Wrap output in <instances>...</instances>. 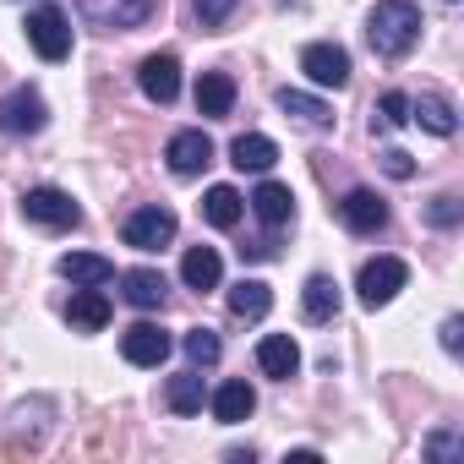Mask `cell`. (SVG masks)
Segmentation results:
<instances>
[{
	"label": "cell",
	"mask_w": 464,
	"mask_h": 464,
	"mask_svg": "<svg viewBox=\"0 0 464 464\" xmlns=\"http://www.w3.org/2000/svg\"><path fill=\"white\" fill-rule=\"evenodd\" d=\"M459 334H464V323L448 317V323H442V350H448V355H459Z\"/></svg>",
	"instance_id": "d6a6232c"
},
{
	"label": "cell",
	"mask_w": 464,
	"mask_h": 464,
	"mask_svg": "<svg viewBox=\"0 0 464 464\" xmlns=\"http://www.w3.org/2000/svg\"><path fill=\"white\" fill-rule=\"evenodd\" d=\"M410 121H420L431 137H453V131H459V110H453V99H442V93L410 99Z\"/></svg>",
	"instance_id": "d6986e66"
},
{
	"label": "cell",
	"mask_w": 464,
	"mask_h": 464,
	"mask_svg": "<svg viewBox=\"0 0 464 464\" xmlns=\"http://www.w3.org/2000/svg\"><path fill=\"white\" fill-rule=\"evenodd\" d=\"M459 218H464V202H459L453 191H442V197L426 202V224H431V229H453Z\"/></svg>",
	"instance_id": "f1b7e54d"
},
{
	"label": "cell",
	"mask_w": 464,
	"mask_h": 464,
	"mask_svg": "<svg viewBox=\"0 0 464 464\" xmlns=\"http://www.w3.org/2000/svg\"><path fill=\"white\" fill-rule=\"evenodd\" d=\"M410 285V263L404 257H372V263H361V279H355V290H361V306H388L399 290Z\"/></svg>",
	"instance_id": "3957f363"
},
{
	"label": "cell",
	"mask_w": 464,
	"mask_h": 464,
	"mask_svg": "<svg viewBox=\"0 0 464 464\" xmlns=\"http://www.w3.org/2000/svg\"><path fill=\"white\" fill-rule=\"evenodd\" d=\"M61 279H72L77 290H104L115 279V263L99 257V252H66L61 257Z\"/></svg>",
	"instance_id": "5bb4252c"
},
{
	"label": "cell",
	"mask_w": 464,
	"mask_h": 464,
	"mask_svg": "<svg viewBox=\"0 0 464 464\" xmlns=\"http://www.w3.org/2000/svg\"><path fill=\"white\" fill-rule=\"evenodd\" d=\"M279 110H285L290 121L312 126V131H328V126H334V110H328L317 93H301V88H279Z\"/></svg>",
	"instance_id": "ffe728a7"
},
{
	"label": "cell",
	"mask_w": 464,
	"mask_h": 464,
	"mask_svg": "<svg viewBox=\"0 0 464 464\" xmlns=\"http://www.w3.org/2000/svg\"><path fill=\"white\" fill-rule=\"evenodd\" d=\"M339 218H344V229H355V236H377V229L388 224V202L377 191L355 186V191L339 197Z\"/></svg>",
	"instance_id": "ba28073f"
},
{
	"label": "cell",
	"mask_w": 464,
	"mask_h": 464,
	"mask_svg": "<svg viewBox=\"0 0 464 464\" xmlns=\"http://www.w3.org/2000/svg\"><path fill=\"white\" fill-rule=\"evenodd\" d=\"M180 344H186V361H191V366H213V361L224 355V344H218V334H213V328H191Z\"/></svg>",
	"instance_id": "4316f807"
},
{
	"label": "cell",
	"mask_w": 464,
	"mask_h": 464,
	"mask_svg": "<svg viewBox=\"0 0 464 464\" xmlns=\"http://www.w3.org/2000/svg\"><path fill=\"white\" fill-rule=\"evenodd\" d=\"M459 431H437L431 442H426V459H437V464H448V459H459Z\"/></svg>",
	"instance_id": "1f68e13d"
},
{
	"label": "cell",
	"mask_w": 464,
	"mask_h": 464,
	"mask_svg": "<svg viewBox=\"0 0 464 464\" xmlns=\"http://www.w3.org/2000/svg\"><path fill=\"white\" fill-rule=\"evenodd\" d=\"M28 44L39 50V61H66L72 55V17L55 0H39L28 12Z\"/></svg>",
	"instance_id": "7a4b0ae2"
},
{
	"label": "cell",
	"mask_w": 464,
	"mask_h": 464,
	"mask_svg": "<svg viewBox=\"0 0 464 464\" xmlns=\"http://www.w3.org/2000/svg\"><path fill=\"white\" fill-rule=\"evenodd\" d=\"M229 164H236V169H252V175H268V169L279 164V142L263 137V131H246V137L229 142Z\"/></svg>",
	"instance_id": "2e32d148"
},
{
	"label": "cell",
	"mask_w": 464,
	"mask_h": 464,
	"mask_svg": "<svg viewBox=\"0 0 464 464\" xmlns=\"http://www.w3.org/2000/svg\"><path fill=\"white\" fill-rule=\"evenodd\" d=\"M137 88H142L153 104H175V93H180V61H175L169 50L148 55V61L137 66Z\"/></svg>",
	"instance_id": "30bf717a"
},
{
	"label": "cell",
	"mask_w": 464,
	"mask_h": 464,
	"mask_svg": "<svg viewBox=\"0 0 464 464\" xmlns=\"http://www.w3.org/2000/svg\"><path fill=\"white\" fill-rule=\"evenodd\" d=\"M257 410V388L252 382H224V388H213V420H224V426H241L246 415Z\"/></svg>",
	"instance_id": "ac0fdd59"
},
{
	"label": "cell",
	"mask_w": 464,
	"mask_h": 464,
	"mask_svg": "<svg viewBox=\"0 0 464 464\" xmlns=\"http://www.w3.org/2000/svg\"><path fill=\"white\" fill-rule=\"evenodd\" d=\"M121 295H126L137 312H159L164 295H169V285H164L159 268H126V274H121Z\"/></svg>",
	"instance_id": "9a60e30c"
},
{
	"label": "cell",
	"mask_w": 464,
	"mask_h": 464,
	"mask_svg": "<svg viewBox=\"0 0 464 464\" xmlns=\"http://www.w3.org/2000/svg\"><path fill=\"white\" fill-rule=\"evenodd\" d=\"M164 159H169V169L175 175H202L208 164H213V137L208 131H175L169 137V148H164Z\"/></svg>",
	"instance_id": "8fae6325"
},
{
	"label": "cell",
	"mask_w": 464,
	"mask_h": 464,
	"mask_svg": "<svg viewBox=\"0 0 464 464\" xmlns=\"http://www.w3.org/2000/svg\"><path fill=\"white\" fill-rule=\"evenodd\" d=\"M377 159H382V169H388L393 180H410V175H415V159H410L404 148H382Z\"/></svg>",
	"instance_id": "4dcf8cb0"
},
{
	"label": "cell",
	"mask_w": 464,
	"mask_h": 464,
	"mask_svg": "<svg viewBox=\"0 0 464 464\" xmlns=\"http://www.w3.org/2000/svg\"><path fill=\"white\" fill-rule=\"evenodd\" d=\"M44 121H50V104L34 88L0 93V131H6V137H34V131H44Z\"/></svg>",
	"instance_id": "8992f818"
},
{
	"label": "cell",
	"mask_w": 464,
	"mask_h": 464,
	"mask_svg": "<svg viewBox=\"0 0 464 464\" xmlns=\"http://www.w3.org/2000/svg\"><path fill=\"white\" fill-rule=\"evenodd\" d=\"M246 202H252V213H257L268 229H285V224L295 218V197H290V186H279V180H263Z\"/></svg>",
	"instance_id": "e0dca14e"
},
{
	"label": "cell",
	"mask_w": 464,
	"mask_h": 464,
	"mask_svg": "<svg viewBox=\"0 0 464 464\" xmlns=\"http://www.w3.org/2000/svg\"><path fill=\"white\" fill-rule=\"evenodd\" d=\"M366 39H372V50L388 55V61L410 55L415 39H420V12H415V0H377L372 17H366Z\"/></svg>",
	"instance_id": "6da1fadb"
},
{
	"label": "cell",
	"mask_w": 464,
	"mask_h": 464,
	"mask_svg": "<svg viewBox=\"0 0 464 464\" xmlns=\"http://www.w3.org/2000/svg\"><path fill=\"white\" fill-rule=\"evenodd\" d=\"M404 121H410V93L388 88V93L377 99V115H372V126H404Z\"/></svg>",
	"instance_id": "83f0119b"
},
{
	"label": "cell",
	"mask_w": 464,
	"mask_h": 464,
	"mask_svg": "<svg viewBox=\"0 0 464 464\" xmlns=\"http://www.w3.org/2000/svg\"><path fill=\"white\" fill-rule=\"evenodd\" d=\"M202 399H208V388H202V377H197V372H180V377H169V382H164V404H169L175 415H197V410H202Z\"/></svg>",
	"instance_id": "484cf974"
},
{
	"label": "cell",
	"mask_w": 464,
	"mask_h": 464,
	"mask_svg": "<svg viewBox=\"0 0 464 464\" xmlns=\"http://www.w3.org/2000/svg\"><path fill=\"white\" fill-rule=\"evenodd\" d=\"M241 208H246V197L236 186H208V197H202V218L213 229H236L241 224Z\"/></svg>",
	"instance_id": "cb8c5ba5"
},
{
	"label": "cell",
	"mask_w": 464,
	"mask_h": 464,
	"mask_svg": "<svg viewBox=\"0 0 464 464\" xmlns=\"http://www.w3.org/2000/svg\"><path fill=\"white\" fill-rule=\"evenodd\" d=\"M229 110H236V77L229 72H202L197 77V115L224 121Z\"/></svg>",
	"instance_id": "4fadbf2b"
},
{
	"label": "cell",
	"mask_w": 464,
	"mask_h": 464,
	"mask_svg": "<svg viewBox=\"0 0 464 464\" xmlns=\"http://www.w3.org/2000/svg\"><path fill=\"white\" fill-rule=\"evenodd\" d=\"M301 317L306 323H334L339 317V285L328 274H312L306 290H301Z\"/></svg>",
	"instance_id": "44dd1931"
},
{
	"label": "cell",
	"mask_w": 464,
	"mask_h": 464,
	"mask_svg": "<svg viewBox=\"0 0 464 464\" xmlns=\"http://www.w3.org/2000/svg\"><path fill=\"white\" fill-rule=\"evenodd\" d=\"M180 279H186V290H218V279H224L218 252H213V246H191V252L180 257Z\"/></svg>",
	"instance_id": "7402d4cb"
},
{
	"label": "cell",
	"mask_w": 464,
	"mask_h": 464,
	"mask_svg": "<svg viewBox=\"0 0 464 464\" xmlns=\"http://www.w3.org/2000/svg\"><path fill=\"white\" fill-rule=\"evenodd\" d=\"M301 72L317 88H344L350 82V55H344V44H306L301 50Z\"/></svg>",
	"instance_id": "9c48e42d"
},
{
	"label": "cell",
	"mask_w": 464,
	"mask_h": 464,
	"mask_svg": "<svg viewBox=\"0 0 464 464\" xmlns=\"http://www.w3.org/2000/svg\"><path fill=\"white\" fill-rule=\"evenodd\" d=\"M257 366H263V377L290 382V377L301 372V344H295L290 334H268V339L257 344Z\"/></svg>",
	"instance_id": "7c38bea8"
},
{
	"label": "cell",
	"mask_w": 464,
	"mask_h": 464,
	"mask_svg": "<svg viewBox=\"0 0 464 464\" xmlns=\"http://www.w3.org/2000/svg\"><path fill=\"white\" fill-rule=\"evenodd\" d=\"M121 241L131 246V252H164L169 241H175V213L169 208H137L126 224H121Z\"/></svg>",
	"instance_id": "277c9868"
},
{
	"label": "cell",
	"mask_w": 464,
	"mask_h": 464,
	"mask_svg": "<svg viewBox=\"0 0 464 464\" xmlns=\"http://www.w3.org/2000/svg\"><path fill=\"white\" fill-rule=\"evenodd\" d=\"M268 306H274V290H268L263 279H241V285H229V312H236L241 323L268 317Z\"/></svg>",
	"instance_id": "d4e9b609"
},
{
	"label": "cell",
	"mask_w": 464,
	"mask_h": 464,
	"mask_svg": "<svg viewBox=\"0 0 464 464\" xmlns=\"http://www.w3.org/2000/svg\"><path fill=\"white\" fill-rule=\"evenodd\" d=\"M23 213L44 229H77L82 224V208L61 191V186H28L23 191Z\"/></svg>",
	"instance_id": "5b68a950"
},
{
	"label": "cell",
	"mask_w": 464,
	"mask_h": 464,
	"mask_svg": "<svg viewBox=\"0 0 464 464\" xmlns=\"http://www.w3.org/2000/svg\"><path fill=\"white\" fill-rule=\"evenodd\" d=\"M169 350H175V339H169L159 323H131V328L121 334V355H126L131 366H164Z\"/></svg>",
	"instance_id": "52a82bcc"
},
{
	"label": "cell",
	"mask_w": 464,
	"mask_h": 464,
	"mask_svg": "<svg viewBox=\"0 0 464 464\" xmlns=\"http://www.w3.org/2000/svg\"><path fill=\"white\" fill-rule=\"evenodd\" d=\"M236 6L241 0H197V23L202 28H224L229 17H236Z\"/></svg>",
	"instance_id": "f546056e"
},
{
	"label": "cell",
	"mask_w": 464,
	"mask_h": 464,
	"mask_svg": "<svg viewBox=\"0 0 464 464\" xmlns=\"http://www.w3.org/2000/svg\"><path fill=\"white\" fill-rule=\"evenodd\" d=\"M66 323H72L77 334H99V328L110 323V295H104V290H77L72 306H66Z\"/></svg>",
	"instance_id": "603a6c76"
}]
</instances>
